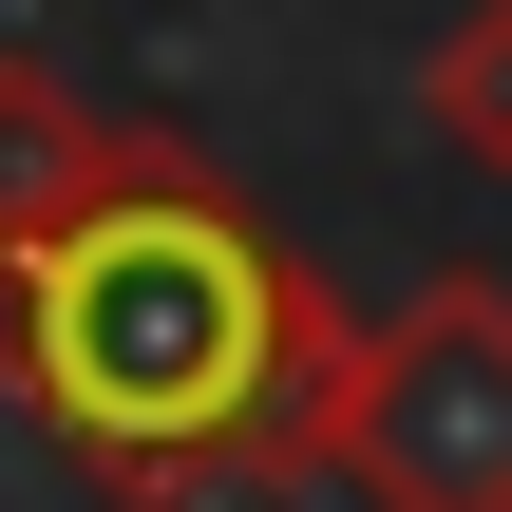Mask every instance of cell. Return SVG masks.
<instances>
[{
  "label": "cell",
  "mask_w": 512,
  "mask_h": 512,
  "mask_svg": "<svg viewBox=\"0 0 512 512\" xmlns=\"http://www.w3.org/2000/svg\"><path fill=\"white\" fill-rule=\"evenodd\" d=\"M323 475L361 512H512V285L437 266L323 380Z\"/></svg>",
  "instance_id": "cell-2"
},
{
  "label": "cell",
  "mask_w": 512,
  "mask_h": 512,
  "mask_svg": "<svg viewBox=\"0 0 512 512\" xmlns=\"http://www.w3.org/2000/svg\"><path fill=\"white\" fill-rule=\"evenodd\" d=\"M152 152H171L152 114H95V95H76L38 38H0V247L76 228V209H95V190H133Z\"/></svg>",
  "instance_id": "cell-3"
},
{
  "label": "cell",
  "mask_w": 512,
  "mask_h": 512,
  "mask_svg": "<svg viewBox=\"0 0 512 512\" xmlns=\"http://www.w3.org/2000/svg\"><path fill=\"white\" fill-rule=\"evenodd\" d=\"M418 114H437L456 171H494V190H512V0H456V19L418 38Z\"/></svg>",
  "instance_id": "cell-4"
},
{
  "label": "cell",
  "mask_w": 512,
  "mask_h": 512,
  "mask_svg": "<svg viewBox=\"0 0 512 512\" xmlns=\"http://www.w3.org/2000/svg\"><path fill=\"white\" fill-rule=\"evenodd\" d=\"M342 304L323 266L171 133L133 190H95L76 228L0 247V399L133 512L285 494L323 475V380H342Z\"/></svg>",
  "instance_id": "cell-1"
}]
</instances>
